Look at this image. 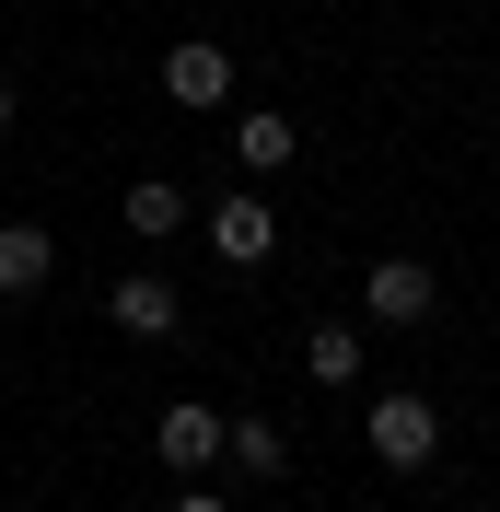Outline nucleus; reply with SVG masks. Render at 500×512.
Listing matches in <instances>:
<instances>
[{"label": "nucleus", "mask_w": 500, "mask_h": 512, "mask_svg": "<svg viewBox=\"0 0 500 512\" xmlns=\"http://www.w3.org/2000/svg\"><path fill=\"white\" fill-rule=\"evenodd\" d=\"M210 256L221 268H268V256H280V210H268V198H221L210 210Z\"/></svg>", "instance_id": "7ed1b4c3"}, {"label": "nucleus", "mask_w": 500, "mask_h": 512, "mask_svg": "<svg viewBox=\"0 0 500 512\" xmlns=\"http://www.w3.org/2000/svg\"><path fill=\"white\" fill-rule=\"evenodd\" d=\"M175 222H187V187H163V175H140V187H128V233H140V245H163Z\"/></svg>", "instance_id": "1a4fd4ad"}, {"label": "nucleus", "mask_w": 500, "mask_h": 512, "mask_svg": "<svg viewBox=\"0 0 500 512\" xmlns=\"http://www.w3.org/2000/svg\"><path fill=\"white\" fill-rule=\"evenodd\" d=\"M361 443H373L396 478H419V466L442 454V408L431 396H373V408H361Z\"/></svg>", "instance_id": "f257e3e1"}, {"label": "nucleus", "mask_w": 500, "mask_h": 512, "mask_svg": "<svg viewBox=\"0 0 500 512\" xmlns=\"http://www.w3.org/2000/svg\"><path fill=\"white\" fill-rule=\"evenodd\" d=\"M233 152H245L256 175H280V163L303 152V128H291V117H233Z\"/></svg>", "instance_id": "9d476101"}, {"label": "nucleus", "mask_w": 500, "mask_h": 512, "mask_svg": "<svg viewBox=\"0 0 500 512\" xmlns=\"http://www.w3.org/2000/svg\"><path fill=\"white\" fill-rule=\"evenodd\" d=\"M175 512H233V501H221V489H187V501H175Z\"/></svg>", "instance_id": "f8f14e48"}, {"label": "nucleus", "mask_w": 500, "mask_h": 512, "mask_svg": "<svg viewBox=\"0 0 500 512\" xmlns=\"http://www.w3.org/2000/svg\"><path fill=\"white\" fill-rule=\"evenodd\" d=\"M152 454L175 466V478H198V466H221V408H198V396H175V408H163V431H152Z\"/></svg>", "instance_id": "20e7f679"}, {"label": "nucleus", "mask_w": 500, "mask_h": 512, "mask_svg": "<svg viewBox=\"0 0 500 512\" xmlns=\"http://www.w3.org/2000/svg\"><path fill=\"white\" fill-rule=\"evenodd\" d=\"M47 268H59V245L35 222H0V303H24V291H47Z\"/></svg>", "instance_id": "0eeeda50"}, {"label": "nucleus", "mask_w": 500, "mask_h": 512, "mask_svg": "<svg viewBox=\"0 0 500 512\" xmlns=\"http://www.w3.org/2000/svg\"><path fill=\"white\" fill-rule=\"evenodd\" d=\"M163 94L175 105H221L233 94V47H221V35H187V47L163 59Z\"/></svg>", "instance_id": "39448f33"}, {"label": "nucleus", "mask_w": 500, "mask_h": 512, "mask_svg": "<svg viewBox=\"0 0 500 512\" xmlns=\"http://www.w3.org/2000/svg\"><path fill=\"white\" fill-rule=\"evenodd\" d=\"M221 454H233V478H280V466H291L280 419H221Z\"/></svg>", "instance_id": "6e6552de"}, {"label": "nucleus", "mask_w": 500, "mask_h": 512, "mask_svg": "<svg viewBox=\"0 0 500 512\" xmlns=\"http://www.w3.org/2000/svg\"><path fill=\"white\" fill-rule=\"evenodd\" d=\"M105 315H117L128 338H175V326H187V303H175V280H152V268H140V280L105 291Z\"/></svg>", "instance_id": "423d86ee"}, {"label": "nucleus", "mask_w": 500, "mask_h": 512, "mask_svg": "<svg viewBox=\"0 0 500 512\" xmlns=\"http://www.w3.org/2000/svg\"><path fill=\"white\" fill-rule=\"evenodd\" d=\"M303 373L314 384H361V326H314V338H303Z\"/></svg>", "instance_id": "9b49d317"}, {"label": "nucleus", "mask_w": 500, "mask_h": 512, "mask_svg": "<svg viewBox=\"0 0 500 512\" xmlns=\"http://www.w3.org/2000/svg\"><path fill=\"white\" fill-rule=\"evenodd\" d=\"M431 303H442V280L419 256H373V268H361V315L373 326H431Z\"/></svg>", "instance_id": "f03ea898"}, {"label": "nucleus", "mask_w": 500, "mask_h": 512, "mask_svg": "<svg viewBox=\"0 0 500 512\" xmlns=\"http://www.w3.org/2000/svg\"><path fill=\"white\" fill-rule=\"evenodd\" d=\"M0 128H12V94H0Z\"/></svg>", "instance_id": "ddd939ff"}]
</instances>
